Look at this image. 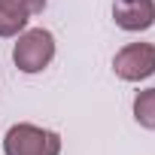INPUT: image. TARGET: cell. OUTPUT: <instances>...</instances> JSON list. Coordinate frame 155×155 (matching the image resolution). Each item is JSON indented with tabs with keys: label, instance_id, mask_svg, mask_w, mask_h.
Returning a JSON list of instances; mask_svg holds the SVG:
<instances>
[{
	"label": "cell",
	"instance_id": "2",
	"mask_svg": "<svg viewBox=\"0 0 155 155\" xmlns=\"http://www.w3.org/2000/svg\"><path fill=\"white\" fill-rule=\"evenodd\" d=\"M3 155H61V134L18 122L3 137Z\"/></svg>",
	"mask_w": 155,
	"mask_h": 155
},
{
	"label": "cell",
	"instance_id": "5",
	"mask_svg": "<svg viewBox=\"0 0 155 155\" xmlns=\"http://www.w3.org/2000/svg\"><path fill=\"white\" fill-rule=\"evenodd\" d=\"M131 113H134V122L146 131H155V85L152 88H143L134 94V104H131Z\"/></svg>",
	"mask_w": 155,
	"mask_h": 155
},
{
	"label": "cell",
	"instance_id": "7",
	"mask_svg": "<svg viewBox=\"0 0 155 155\" xmlns=\"http://www.w3.org/2000/svg\"><path fill=\"white\" fill-rule=\"evenodd\" d=\"M49 0H0V9H9V12H18V15H37L46 9Z\"/></svg>",
	"mask_w": 155,
	"mask_h": 155
},
{
	"label": "cell",
	"instance_id": "6",
	"mask_svg": "<svg viewBox=\"0 0 155 155\" xmlns=\"http://www.w3.org/2000/svg\"><path fill=\"white\" fill-rule=\"evenodd\" d=\"M28 15H18V12H9V9H0V37H18L21 31H28Z\"/></svg>",
	"mask_w": 155,
	"mask_h": 155
},
{
	"label": "cell",
	"instance_id": "3",
	"mask_svg": "<svg viewBox=\"0 0 155 155\" xmlns=\"http://www.w3.org/2000/svg\"><path fill=\"white\" fill-rule=\"evenodd\" d=\"M113 73L122 82H143L155 76V43H128L113 58Z\"/></svg>",
	"mask_w": 155,
	"mask_h": 155
},
{
	"label": "cell",
	"instance_id": "4",
	"mask_svg": "<svg viewBox=\"0 0 155 155\" xmlns=\"http://www.w3.org/2000/svg\"><path fill=\"white\" fill-rule=\"evenodd\" d=\"M113 21L128 34H143L155 25V0H116Z\"/></svg>",
	"mask_w": 155,
	"mask_h": 155
},
{
	"label": "cell",
	"instance_id": "1",
	"mask_svg": "<svg viewBox=\"0 0 155 155\" xmlns=\"http://www.w3.org/2000/svg\"><path fill=\"white\" fill-rule=\"evenodd\" d=\"M55 52H58V43H55V34L46 31V28H28L15 37V46H12V64L34 76V73H43L52 61H55Z\"/></svg>",
	"mask_w": 155,
	"mask_h": 155
}]
</instances>
